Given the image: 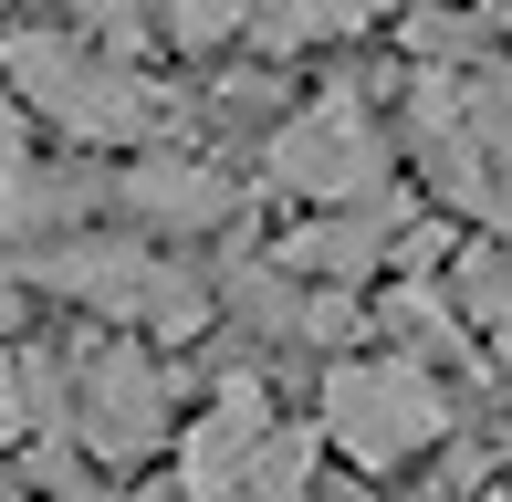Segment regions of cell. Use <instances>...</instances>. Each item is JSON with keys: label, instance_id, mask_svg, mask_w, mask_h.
<instances>
[{"label": "cell", "instance_id": "obj_3", "mask_svg": "<svg viewBox=\"0 0 512 502\" xmlns=\"http://www.w3.org/2000/svg\"><path fill=\"white\" fill-rule=\"evenodd\" d=\"M324 429H335L345 461L387 471V461H408V450H429L450 419H439V387L418 377L408 356H387V367H335L324 377Z\"/></svg>", "mask_w": 512, "mask_h": 502}, {"label": "cell", "instance_id": "obj_12", "mask_svg": "<svg viewBox=\"0 0 512 502\" xmlns=\"http://www.w3.org/2000/svg\"><path fill=\"white\" fill-rule=\"evenodd\" d=\"M460 304H471V325L512 335V262L502 251H471V262H460Z\"/></svg>", "mask_w": 512, "mask_h": 502}, {"label": "cell", "instance_id": "obj_13", "mask_svg": "<svg viewBox=\"0 0 512 502\" xmlns=\"http://www.w3.org/2000/svg\"><path fill=\"white\" fill-rule=\"evenodd\" d=\"M251 21V0H168V32L178 42H230Z\"/></svg>", "mask_w": 512, "mask_h": 502}, {"label": "cell", "instance_id": "obj_6", "mask_svg": "<svg viewBox=\"0 0 512 502\" xmlns=\"http://www.w3.org/2000/svg\"><path fill=\"white\" fill-rule=\"evenodd\" d=\"M272 398L251 377H230L220 398H209V419L189 429V450H178V492L189 502H241V482H251V461L272 450Z\"/></svg>", "mask_w": 512, "mask_h": 502}, {"label": "cell", "instance_id": "obj_16", "mask_svg": "<svg viewBox=\"0 0 512 502\" xmlns=\"http://www.w3.org/2000/svg\"><path fill=\"white\" fill-rule=\"evenodd\" d=\"M74 11H84V21H95V32H105V42H136V11H126V0H74Z\"/></svg>", "mask_w": 512, "mask_h": 502}, {"label": "cell", "instance_id": "obj_8", "mask_svg": "<svg viewBox=\"0 0 512 502\" xmlns=\"http://www.w3.org/2000/svg\"><path fill=\"white\" fill-rule=\"evenodd\" d=\"M377 251H387V199H356V210H335V220H314V231H293L283 262H293V272H324V283H356Z\"/></svg>", "mask_w": 512, "mask_h": 502}, {"label": "cell", "instance_id": "obj_5", "mask_svg": "<svg viewBox=\"0 0 512 502\" xmlns=\"http://www.w3.org/2000/svg\"><path fill=\"white\" fill-rule=\"evenodd\" d=\"M74 429H84L95 461H147V450L168 440V377L136 346H95L84 377H74Z\"/></svg>", "mask_w": 512, "mask_h": 502}, {"label": "cell", "instance_id": "obj_17", "mask_svg": "<svg viewBox=\"0 0 512 502\" xmlns=\"http://www.w3.org/2000/svg\"><path fill=\"white\" fill-rule=\"evenodd\" d=\"M11 136H21V95H11V74H0V157H11Z\"/></svg>", "mask_w": 512, "mask_h": 502}, {"label": "cell", "instance_id": "obj_14", "mask_svg": "<svg viewBox=\"0 0 512 502\" xmlns=\"http://www.w3.org/2000/svg\"><path fill=\"white\" fill-rule=\"evenodd\" d=\"M32 429H42L32 377H21V356H0V450H11V440H32Z\"/></svg>", "mask_w": 512, "mask_h": 502}, {"label": "cell", "instance_id": "obj_11", "mask_svg": "<svg viewBox=\"0 0 512 502\" xmlns=\"http://www.w3.org/2000/svg\"><path fill=\"white\" fill-rule=\"evenodd\" d=\"M241 502H314V429H272V450L251 461Z\"/></svg>", "mask_w": 512, "mask_h": 502}, {"label": "cell", "instance_id": "obj_18", "mask_svg": "<svg viewBox=\"0 0 512 502\" xmlns=\"http://www.w3.org/2000/svg\"><path fill=\"white\" fill-rule=\"evenodd\" d=\"M502 32H512V0H502Z\"/></svg>", "mask_w": 512, "mask_h": 502}, {"label": "cell", "instance_id": "obj_19", "mask_svg": "<svg viewBox=\"0 0 512 502\" xmlns=\"http://www.w3.org/2000/svg\"><path fill=\"white\" fill-rule=\"evenodd\" d=\"M0 502H21V492H11V482H0Z\"/></svg>", "mask_w": 512, "mask_h": 502}, {"label": "cell", "instance_id": "obj_7", "mask_svg": "<svg viewBox=\"0 0 512 502\" xmlns=\"http://www.w3.org/2000/svg\"><path fill=\"white\" fill-rule=\"evenodd\" d=\"M84 210V178L63 168H32V157H0V241L21 251H53V231Z\"/></svg>", "mask_w": 512, "mask_h": 502}, {"label": "cell", "instance_id": "obj_20", "mask_svg": "<svg viewBox=\"0 0 512 502\" xmlns=\"http://www.w3.org/2000/svg\"><path fill=\"white\" fill-rule=\"evenodd\" d=\"M502 502H512V492H502Z\"/></svg>", "mask_w": 512, "mask_h": 502}, {"label": "cell", "instance_id": "obj_15", "mask_svg": "<svg viewBox=\"0 0 512 502\" xmlns=\"http://www.w3.org/2000/svg\"><path fill=\"white\" fill-rule=\"evenodd\" d=\"M21 304H32V272L0 262V335H21Z\"/></svg>", "mask_w": 512, "mask_h": 502}, {"label": "cell", "instance_id": "obj_9", "mask_svg": "<svg viewBox=\"0 0 512 502\" xmlns=\"http://www.w3.org/2000/svg\"><path fill=\"white\" fill-rule=\"evenodd\" d=\"M126 210H147V220H220L230 210V189H220V168H199V157H136L126 168Z\"/></svg>", "mask_w": 512, "mask_h": 502}, {"label": "cell", "instance_id": "obj_2", "mask_svg": "<svg viewBox=\"0 0 512 502\" xmlns=\"http://www.w3.org/2000/svg\"><path fill=\"white\" fill-rule=\"evenodd\" d=\"M32 283L74 293V304L115 314V325H147V335H199V314H209V293L189 272L136 251V241H53V251H32Z\"/></svg>", "mask_w": 512, "mask_h": 502}, {"label": "cell", "instance_id": "obj_10", "mask_svg": "<svg viewBox=\"0 0 512 502\" xmlns=\"http://www.w3.org/2000/svg\"><path fill=\"white\" fill-rule=\"evenodd\" d=\"M356 11H366V0H251V32H262L272 53H293V42H335V32H356Z\"/></svg>", "mask_w": 512, "mask_h": 502}, {"label": "cell", "instance_id": "obj_4", "mask_svg": "<svg viewBox=\"0 0 512 502\" xmlns=\"http://www.w3.org/2000/svg\"><path fill=\"white\" fill-rule=\"evenodd\" d=\"M377 126H366V105L356 95H324L304 105L283 136H272V178L283 189H304V199H335V210H356V199H377Z\"/></svg>", "mask_w": 512, "mask_h": 502}, {"label": "cell", "instance_id": "obj_1", "mask_svg": "<svg viewBox=\"0 0 512 502\" xmlns=\"http://www.w3.org/2000/svg\"><path fill=\"white\" fill-rule=\"evenodd\" d=\"M0 74L21 84L32 116H53L63 136H95V147H126V136L157 126V84H136V63H115V53H84L74 32H11Z\"/></svg>", "mask_w": 512, "mask_h": 502}]
</instances>
